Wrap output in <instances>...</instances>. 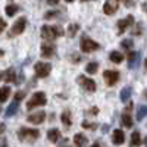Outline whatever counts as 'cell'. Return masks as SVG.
<instances>
[{"instance_id":"cell-15","label":"cell","mask_w":147,"mask_h":147,"mask_svg":"<svg viewBox=\"0 0 147 147\" xmlns=\"http://www.w3.org/2000/svg\"><path fill=\"white\" fill-rule=\"evenodd\" d=\"M127 60H128V65L129 68H136L138 65V60H140V55L137 52H129L127 55Z\"/></svg>"},{"instance_id":"cell-2","label":"cell","mask_w":147,"mask_h":147,"mask_svg":"<svg viewBox=\"0 0 147 147\" xmlns=\"http://www.w3.org/2000/svg\"><path fill=\"white\" fill-rule=\"evenodd\" d=\"M18 137H19L21 141L32 143L40 137V131L38 129H31V128H21L19 132H18Z\"/></svg>"},{"instance_id":"cell-44","label":"cell","mask_w":147,"mask_h":147,"mask_svg":"<svg viewBox=\"0 0 147 147\" xmlns=\"http://www.w3.org/2000/svg\"><path fill=\"white\" fill-rule=\"evenodd\" d=\"M84 2H85V0H84Z\"/></svg>"},{"instance_id":"cell-34","label":"cell","mask_w":147,"mask_h":147,"mask_svg":"<svg viewBox=\"0 0 147 147\" xmlns=\"http://www.w3.org/2000/svg\"><path fill=\"white\" fill-rule=\"evenodd\" d=\"M132 34H134V35H136V34H137V35H140V34H141V24H138V25H137L136 28H134Z\"/></svg>"},{"instance_id":"cell-30","label":"cell","mask_w":147,"mask_h":147,"mask_svg":"<svg viewBox=\"0 0 147 147\" xmlns=\"http://www.w3.org/2000/svg\"><path fill=\"white\" fill-rule=\"evenodd\" d=\"M81 127L85 128V129H96V124H90V122H87V121H84Z\"/></svg>"},{"instance_id":"cell-3","label":"cell","mask_w":147,"mask_h":147,"mask_svg":"<svg viewBox=\"0 0 147 147\" xmlns=\"http://www.w3.org/2000/svg\"><path fill=\"white\" fill-rule=\"evenodd\" d=\"M47 103V97L44 93L38 91V93H34L32 97L30 99V102H27V109L31 110L34 107H38V106H44Z\"/></svg>"},{"instance_id":"cell-10","label":"cell","mask_w":147,"mask_h":147,"mask_svg":"<svg viewBox=\"0 0 147 147\" xmlns=\"http://www.w3.org/2000/svg\"><path fill=\"white\" fill-rule=\"evenodd\" d=\"M56 53V46L50 41H46L41 44V56L43 57H53Z\"/></svg>"},{"instance_id":"cell-38","label":"cell","mask_w":147,"mask_h":147,"mask_svg":"<svg viewBox=\"0 0 147 147\" xmlns=\"http://www.w3.org/2000/svg\"><path fill=\"white\" fill-rule=\"evenodd\" d=\"M5 128H6V127H5L3 124H0V134H3V132H5Z\"/></svg>"},{"instance_id":"cell-41","label":"cell","mask_w":147,"mask_h":147,"mask_svg":"<svg viewBox=\"0 0 147 147\" xmlns=\"http://www.w3.org/2000/svg\"><path fill=\"white\" fill-rule=\"evenodd\" d=\"M66 2H74V0H66Z\"/></svg>"},{"instance_id":"cell-13","label":"cell","mask_w":147,"mask_h":147,"mask_svg":"<svg viewBox=\"0 0 147 147\" xmlns=\"http://www.w3.org/2000/svg\"><path fill=\"white\" fill-rule=\"evenodd\" d=\"M44 118H46V113H44V112H35V113H31V115L27 118V121L31 122V124L38 125V124H41V122L44 121Z\"/></svg>"},{"instance_id":"cell-7","label":"cell","mask_w":147,"mask_h":147,"mask_svg":"<svg viewBox=\"0 0 147 147\" xmlns=\"http://www.w3.org/2000/svg\"><path fill=\"white\" fill-rule=\"evenodd\" d=\"M134 24V16L132 15H128L127 18L124 19H119L118 24H116V27H118V34H124L131 25Z\"/></svg>"},{"instance_id":"cell-33","label":"cell","mask_w":147,"mask_h":147,"mask_svg":"<svg viewBox=\"0 0 147 147\" xmlns=\"http://www.w3.org/2000/svg\"><path fill=\"white\" fill-rule=\"evenodd\" d=\"M59 13H57V12H47V13L44 15V18L46 19H50V18H55V16H57Z\"/></svg>"},{"instance_id":"cell-9","label":"cell","mask_w":147,"mask_h":147,"mask_svg":"<svg viewBox=\"0 0 147 147\" xmlns=\"http://www.w3.org/2000/svg\"><path fill=\"white\" fill-rule=\"evenodd\" d=\"M103 78L106 81L107 85H115L118 81H119V72L118 71H105L103 72Z\"/></svg>"},{"instance_id":"cell-37","label":"cell","mask_w":147,"mask_h":147,"mask_svg":"<svg viewBox=\"0 0 147 147\" xmlns=\"http://www.w3.org/2000/svg\"><path fill=\"white\" fill-rule=\"evenodd\" d=\"M46 2L50 5V6H55V5H57L59 3V0H46Z\"/></svg>"},{"instance_id":"cell-8","label":"cell","mask_w":147,"mask_h":147,"mask_svg":"<svg viewBox=\"0 0 147 147\" xmlns=\"http://www.w3.org/2000/svg\"><path fill=\"white\" fill-rule=\"evenodd\" d=\"M78 82H80V85L85 90V91H88V93H93V91H96V82L93 81V80H90V78H85L84 75H78V80H77Z\"/></svg>"},{"instance_id":"cell-29","label":"cell","mask_w":147,"mask_h":147,"mask_svg":"<svg viewBox=\"0 0 147 147\" xmlns=\"http://www.w3.org/2000/svg\"><path fill=\"white\" fill-rule=\"evenodd\" d=\"M121 46L125 49V50H129V49H132V41L131 40H124L121 43Z\"/></svg>"},{"instance_id":"cell-23","label":"cell","mask_w":147,"mask_h":147,"mask_svg":"<svg viewBox=\"0 0 147 147\" xmlns=\"http://www.w3.org/2000/svg\"><path fill=\"white\" fill-rule=\"evenodd\" d=\"M109 59L112 60L113 63H121L122 60H124V55H121L119 52H110V55H109Z\"/></svg>"},{"instance_id":"cell-5","label":"cell","mask_w":147,"mask_h":147,"mask_svg":"<svg viewBox=\"0 0 147 147\" xmlns=\"http://www.w3.org/2000/svg\"><path fill=\"white\" fill-rule=\"evenodd\" d=\"M34 71H35V75L38 78H46L52 72V65L46 63V62H37L34 66Z\"/></svg>"},{"instance_id":"cell-32","label":"cell","mask_w":147,"mask_h":147,"mask_svg":"<svg viewBox=\"0 0 147 147\" xmlns=\"http://www.w3.org/2000/svg\"><path fill=\"white\" fill-rule=\"evenodd\" d=\"M24 97H25V93H24V91H18L16 94H15V102H19V100H22L24 99Z\"/></svg>"},{"instance_id":"cell-35","label":"cell","mask_w":147,"mask_h":147,"mask_svg":"<svg viewBox=\"0 0 147 147\" xmlns=\"http://www.w3.org/2000/svg\"><path fill=\"white\" fill-rule=\"evenodd\" d=\"M0 147H7V141L5 137H0Z\"/></svg>"},{"instance_id":"cell-28","label":"cell","mask_w":147,"mask_h":147,"mask_svg":"<svg viewBox=\"0 0 147 147\" xmlns=\"http://www.w3.org/2000/svg\"><path fill=\"white\" fill-rule=\"evenodd\" d=\"M146 112H147L146 106H144V105H140V106H138V109H137V121H138V122L144 119V116H146Z\"/></svg>"},{"instance_id":"cell-4","label":"cell","mask_w":147,"mask_h":147,"mask_svg":"<svg viewBox=\"0 0 147 147\" xmlns=\"http://www.w3.org/2000/svg\"><path fill=\"white\" fill-rule=\"evenodd\" d=\"M80 46H81V50L84 53H91V52H96V50H99V49H100V44L96 43L91 38H88V37H82Z\"/></svg>"},{"instance_id":"cell-26","label":"cell","mask_w":147,"mask_h":147,"mask_svg":"<svg viewBox=\"0 0 147 147\" xmlns=\"http://www.w3.org/2000/svg\"><path fill=\"white\" fill-rule=\"evenodd\" d=\"M78 30H80V25L78 24H71V25L68 27V31H66V34H68V37H75L77 35V32H78Z\"/></svg>"},{"instance_id":"cell-12","label":"cell","mask_w":147,"mask_h":147,"mask_svg":"<svg viewBox=\"0 0 147 147\" xmlns=\"http://www.w3.org/2000/svg\"><path fill=\"white\" fill-rule=\"evenodd\" d=\"M132 109V105L129 103L128 105V109L125 110L124 113H122V118H121V121H122V125H125L127 128H131L132 125H134V122H132V118H131V113H129V110Z\"/></svg>"},{"instance_id":"cell-22","label":"cell","mask_w":147,"mask_h":147,"mask_svg":"<svg viewBox=\"0 0 147 147\" xmlns=\"http://www.w3.org/2000/svg\"><path fill=\"white\" fill-rule=\"evenodd\" d=\"M5 12H6L7 16H13V15H16L19 12V6L18 5H7L5 7Z\"/></svg>"},{"instance_id":"cell-42","label":"cell","mask_w":147,"mask_h":147,"mask_svg":"<svg viewBox=\"0 0 147 147\" xmlns=\"http://www.w3.org/2000/svg\"><path fill=\"white\" fill-rule=\"evenodd\" d=\"M0 112H2V107H0Z\"/></svg>"},{"instance_id":"cell-27","label":"cell","mask_w":147,"mask_h":147,"mask_svg":"<svg viewBox=\"0 0 147 147\" xmlns=\"http://www.w3.org/2000/svg\"><path fill=\"white\" fill-rule=\"evenodd\" d=\"M60 119H62V122H63V125L65 127H71L72 125V119H71V113L68 112V110H65V112L62 113V116H60Z\"/></svg>"},{"instance_id":"cell-6","label":"cell","mask_w":147,"mask_h":147,"mask_svg":"<svg viewBox=\"0 0 147 147\" xmlns=\"http://www.w3.org/2000/svg\"><path fill=\"white\" fill-rule=\"evenodd\" d=\"M25 27H27V19L25 18H19L13 25H12V28H10V31H9V37L12 38V37H16V35H19L21 32H24V30H25Z\"/></svg>"},{"instance_id":"cell-25","label":"cell","mask_w":147,"mask_h":147,"mask_svg":"<svg viewBox=\"0 0 147 147\" xmlns=\"http://www.w3.org/2000/svg\"><path fill=\"white\" fill-rule=\"evenodd\" d=\"M97 71H99V65H97L96 62H90V63H87V66H85V72L90 74V75H94Z\"/></svg>"},{"instance_id":"cell-31","label":"cell","mask_w":147,"mask_h":147,"mask_svg":"<svg viewBox=\"0 0 147 147\" xmlns=\"http://www.w3.org/2000/svg\"><path fill=\"white\" fill-rule=\"evenodd\" d=\"M7 27V24H6V21L3 19V18H0V34H2L3 31H5V28Z\"/></svg>"},{"instance_id":"cell-20","label":"cell","mask_w":147,"mask_h":147,"mask_svg":"<svg viewBox=\"0 0 147 147\" xmlns=\"http://www.w3.org/2000/svg\"><path fill=\"white\" fill-rule=\"evenodd\" d=\"M131 147H137L141 144V136H140V132L138 131H134L132 132V136H131Z\"/></svg>"},{"instance_id":"cell-21","label":"cell","mask_w":147,"mask_h":147,"mask_svg":"<svg viewBox=\"0 0 147 147\" xmlns=\"http://www.w3.org/2000/svg\"><path fill=\"white\" fill-rule=\"evenodd\" d=\"M131 94H132V90H131V87H125L124 90L121 91V102H129V99H131Z\"/></svg>"},{"instance_id":"cell-43","label":"cell","mask_w":147,"mask_h":147,"mask_svg":"<svg viewBox=\"0 0 147 147\" xmlns=\"http://www.w3.org/2000/svg\"><path fill=\"white\" fill-rule=\"evenodd\" d=\"M0 80H2V75H0Z\"/></svg>"},{"instance_id":"cell-39","label":"cell","mask_w":147,"mask_h":147,"mask_svg":"<svg viewBox=\"0 0 147 147\" xmlns=\"http://www.w3.org/2000/svg\"><path fill=\"white\" fill-rule=\"evenodd\" d=\"M91 147H100V144H99V143H94V144H93Z\"/></svg>"},{"instance_id":"cell-1","label":"cell","mask_w":147,"mask_h":147,"mask_svg":"<svg viewBox=\"0 0 147 147\" xmlns=\"http://www.w3.org/2000/svg\"><path fill=\"white\" fill-rule=\"evenodd\" d=\"M65 34L62 27H57V25H43L41 27V37L49 41L56 40L57 37H62Z\"/></svg>"},{"instance_id":"cell-19","label":"cell","mask_w":147,"mask_h":147,"mask_svg":"<svg viewBox=\"0 0 147 147\" xmlns=\"http://www.w3.org/2000/svg\"><path fill=\"white\" fill-rule=\"evenodd\" d=\"M5 81H6V82H18L16 74H15V69H13V68H10V69L6 71V74H5Z\"/></svg>"},{"instance_id":"cell-36","label":"cell","mask_w":147,"mask_h":147,"mask_svg":"<svg viewBox=\"0 0 147 147\" xmlns=\"http://www.w3.org/2000/svg\"><path fill=\"white\" fill-rule=\"evenodd\" d=\"M97 112H99V109H97V107H91L88 110V113H91V115H97Z\"/></svg>"},{"instance_id":"cell-18","label":"cell","mask_w":147,"mask_h":147,"mask_svg":"<svg viewBox=\"0 0 147 147\" xmlns=\"http://www.w3.org/2000/svg\"><path fill=\"white\" fill-rule=\"evenodd\" d=\"M18 109H19V102H12L9 106H7V109H6V116H13L16 112H18Z\"/></svg>"},{"instance_id":"cell-17","label":"cell","mask_w":147,"mask_h":147,"mask_svg":"<svg viewBox=\"0 0 147 147\" xmlns=\"http://www.w3.org/2000/svg\"><path fill=\"white\" fill-rule=\"evenodd\" d=\"M74 143H75L77 147H85V144H87V137H85L84 134H75V136H74Z\"/></svg>"},{"instance_id":"cell-11","label":"cell","mask_w":147,"mask_h":147,"mask_svg":"<svg viewBox=\"0 0 147 147\" xmlns=\"http://www.w3.org/2000/svg\"><path fill=\"white\" fill-rule=\"evenodd\" d=\"M119 7V0H106L103 5V12L106 15H113Z\"/></svg>"},{"instance_id":"cell-24","label":"cell","mask_w":147,"mask_h":147,"mask_svg":"<svg viewBox=\"0 0 147 147\" xmlns=\"http://www.w3.org/2000/svg\"><path fill=\"white\" fill-rule=\"evenodd\" d=\"M9 96H10V88L7 87V85L0 88V102H6Z\"/></svg>"},{"instance_id":"cell-40","label":"cell","mask_w":147,"mask_h":147,"mask_svg":"<svg viewBox=\"0 0 147 147\" xmlns=\"http://www.w3.org/2000/svg\"><path fill=\"white\" fill-rule=\"evenodd\" d=\"M3 55H5V52H3V50H0V57H2Z\"/></svg>"},{"instance_id":"cell-16","label":"cell","mask_w":147,"mask_h":147,"mask_svg":"<svg viewBox=\"0 0 147 147\" xmlns=\"http://www.w3.org/2000/svg\"><path fill=\"white\" fill-rule=\"evenodd\" d=\"M47 138L50 140L52 143H57V141L60 140V131L56 129V128L49 129V132H47Z\"/></svg>"},{"instance_id":"cell-14","label":"cell","mask_w":147,"mask_h":147,"mask_svg":"<svg viewBox=\"0 0 147 147\" xmlns=\"http://www.w3.org/2000/svg\"><path fill=\"white\" fill-rule=\"evenodd\" d=\"M112 141H113V144L121 146L122 143L125 141V134H124V131H122V129H115L113 134H112Z\"/></svg>"}]
</instances>
